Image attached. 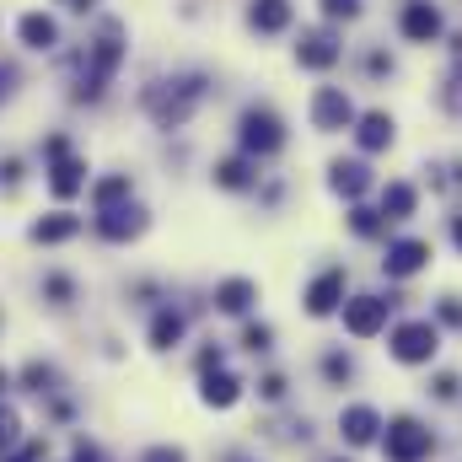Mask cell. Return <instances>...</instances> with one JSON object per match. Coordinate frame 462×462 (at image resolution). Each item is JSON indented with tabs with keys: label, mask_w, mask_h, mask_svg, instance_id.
I'll return each mask as SVG.
<instances>
[{
	"label": "cell",
	"mask_w": 462,
	"mask_h": 462,
	"mask_svg": "<svg viewBox=\"0 0 462 462\" xmlns=\"http://www.w3.org/2000/svg\"><path fill=\"white\" fill-rule=\"evenodd\" d=\"M236 145H242V156H253V162L274 156V151L285 145V118L274 114L269 103L242 108V118H236Z\"/></svg>",
	"instance_id": "cell-3"
},
{
	"label": "cell",
	"mask_w": 462,
	"mask_h": 462,
	"mask_svg": "<svg viewBox=\"0 0 462 462\" xmlns=\"http://www.w3.org/2000/svg\"><path fill=\"white\" fill-rule=\"evenodd\" d=\"M118 65H124V38H118V27H108L103 38H92L87 43V54H81V76H76V103H97L103 92H108V81L118 76Z\"/></svg>",
	"instance_id": "cell-2"
},
{
	"label": "cell",
	"mask_w": 462,
	"mask_h": 462,
	"mask_svg": "<svg viewBox=\"0 0 462 462\" xmlns=\"http://www.w3.org/2000/svg\"><path fill=\"white\" fill-rule=\"evenodd\" d=\"M436 318H441L447 328H462V301H457V296H447V301L436 307Z\"/></svg>",
	"instance_id": "cell-36"
},
{
	"label": "cell",
	"mask_w": 462,
	"mask_h": 462,
	"mask_svg": "<svg viewBox=\"0 0 462 462\" xmlns=\"http://www.w3.org/2000/svg\"><path fill=\"white\" fill-rule=\"evenodd\" d=\"M387 349H393V360H403V365H430L436 349H441V323L409 318V323H398V328L387 334Z\"/></svg>",
	"instance_id": "cell-4"
},
{
	"label": "cell",
	"mask_w": 462,
	"mask_h": 462,
	"mask_svg": "<svg viewBox=\"0 0 462 462\" xmlns=\"http://www.w3.org/2000/svg\"><path fill=\"white\" fill-rule=\"evenodd\" d=\"M452 242H457V253H462V216L452 221Z\"/></svg>",
	"instance_id": "cell-43"
},
{
	"label": "cell",
	"mask_w": 462,
	"mask_h": 462,
	"mask_svg": "<svg viewBox=\"0 0 462 462\" xmlns=\"http://www.w3.org/2000/svg\"><path fill=\"white\" fill-rule=\"evenodd\" d=\"M258 393H263L269 403H280V398H285V376H263V382H258Z\"/></svg>",
	"instance_id": "cell-37"
},
{
	"label": "cell",
	"mask_w": 462,
	"mask_h": 462,
	"mask_svg": "<svg viewBox=\"0 0 462 462\" xmlns=\"http://www.w3.org/2000/svg\"><path fill=\"white\" fill-rule=\"evenodd\" d=\"M382 430H387V436H382L387 462H425L430 452H436V436H430L414 414H398V420H387Z\"/></svg>",
	"instance_id": "cell-5"
},
{
	"label": "cell",
	"mask_w": 462,
	"mask_h": 462,
	"mask_svg": "<svg viewBox=\"0 0 462 462\" xmlns=\"http://www.w3.org/2000/svg\"><path fill=\"white\" fill-rule=\"evenodd\" d=\"M253 301H258V285L247 274H231V280L216 285V312H226V318H247Z\"/></svg>",
	"instance_id": "cell-17"
},
{
	"label": "cell",
	"mask_w": 462,
	"mask_h": 462,
	"mask_svg": "<svg viewBox=\"0 0 462 462\" xmlns=\"http://www.w3.org/2000/svg\"><path fill=\"white\" fill-rule=\"evenodd\" d=\"M183 334H189V318H183L178 307H162V312L151 318V328H145L151 349H172V345H183Z\"/></svg>",
	"instance_id": "cell-22"
},
{
	"label": "cell",
	"mask_w": 462,
	"mask_h": 462,
	"mask_svg": "<svg viewBox=\"0 0 462 462\" xmlns=\"http://www.w3.org/2000/svg\"><path fill=\"white\" fill-rule=\"evenodd\" d=\"M60 5H65V11H81V16H87V11H92L97 0H60Z\"/></svg>",
	"instance_id": "cell-42"
},
{
	"label": "cell",
	"mask_w": 462,
	"mask_h": 462,
	"mask_svg": "<svg viewBox=\"0 0 462 462\" xmlns=\"http://www.w3.org/2000/svg\"><path fill=\"white\" fill-rule=\"evenodd\" d=\"M355 140H360V151H387L393 140H398V124H393V114H360L355 118Z\"/></svg>",
	"instance_id": "cell-19"
},
{
	"label": "cell",
	"mask_w": 462,
	"mask_h": 462,
	"mask_svg": "<svg viewBox=\"0 0 462 462\" xmlns=\"http://www.w3.org/2000/svg\"><path fill=\"white\" fill-rule=\"evenodd\" d=\"M0 462H27V452H5Z\"/></svg>",
	"instance_id": "cell-44"
},
{
	"label": "cell",
	"mask_w": 462,
	"mask_h": 462,
	"mask_svg": "<svg viewBox=\"0 0 462 462\" xmlns=\"http://www.w3.org/2000/svg\"><path fill=\"white\" fill-rule=\"evenodd\" d=\"M43 296H49L54 307H70V301H76V280L54 269V274H43Z\"/></svg>",
	"instance_id": "cell-27"
},
{
	"label": "cell",
	"mask_w": 462,
	"mask_h": 462,
	"mask_svg": "<svg viewBox=\"0 0 462 462\" xmlns=\"http://www.w3.org/2000/svg\"><path fill=\"white\" fill-rule=\"evenodd\" d=\"M16 178H22V162H16V156H5V162H0V183H5V189H16Z\"/></svg>",
	"instance_id": "cell-39"
},
{
	"label": "cell",
	"mask_w": 462,
	"mask_h": 462,
	"mask_svg": "<svg viewBox=\"0 0 462 462\" xmlns=\"http://www.w3.org/2000/svg\"><path fill=\"white\" fill-rule=\"evenodd\" d=\"M247 27L263 32V38L285 32V27H291V0H253V5H247Z\"/></svg>",
	"instance_id": "cell-20"
},
{
	"label": "cell",
	"mask_w": 462,
	"mask_h": 462,
	"mask_svg": "<svg viewBox=\"0 0 462 462\" xmlns=\"http://www.w3.org/2000/svg\"><path fill=\"white\" fill-rule=\"evenodd\" d=\"M339 312H345V334H355V339H376V334L387 328L393 301H382V296H349Z\"/></svg>",
	"instance_id": "cell-7"
},
{
	"label": "cell",
	"mask_w": 462,
	"mask_h": 462,
	"mask_svg": "<svg viewBox=\"0 0 462 462\" xmlns=\"http://www.w3.org/2000/svg\"><path fill=\"white\" fill-rule=\"evenodd\" d=\"M253 183H258V162H253V156H226V162H216V189L242 194V189H253Z\"/></svg>",
	"instance_id": "cell-23"
},
{
	"label": "cell",
	"mask_w": 462,
	"mask_h": 462,
	"mask_svg": "<svg viewBox=\"0 0 462 462\" xmlns=\"http://www.w3.org/2000/svg\"><path fill=\"white\" fill-rule=\"evenodd\" d=\"M27 236L38 242V247H54V242H70V236H81V216H70V210H49V216H38Z\"/></svg>",
	"instance_id": "cell-18"
},
{
	"label": "cell",
	"mask_w": 462,
	"mask_h": 462,
	"mask_svg": "<svg viewBox=\"0 0 462 462\" xmlns=\"http://www.w3.org/2000/svg\"><path fill=\"white\" fill-rule=\"evenodd\" d=\"M43 172H49V194H54V199H76V194H87V156L65 151V156H54Z\"/></svg>",
	"instance_id": "cell-11"
},
{
	"label": "cell",
	"mask_w": 462,
	"mask_h": 462,
	"mask_svg": "<svg viewBox=\"0 0 462 462\" xmlns=\"http://www.w3.org/2000/svg\"><path fill=\"white\" fill-rule=\"evenodd\" d=\"M328 189H334L339 199H360V194L371 189V167H365V162H355V156L328 162Z\"/></svg>",
	"instance_id": "cell-16"
},
{
	"label": "cell",
	"mask_w": 462,
	"mask_h": 462,
	"mask_svg": "<svg viewBox=\"0 0 462 462\" xmlns=\"http://www.w3.org/2000/svg\"><path fill=\"white\" fill-rule=\"evenodd\" d=\"M145 226H151V216H145L134 199L118 205V210H97V236H103V242H134Z\"/></svg>",
	"instance_id": "cell-12"
},
{
	"label": "cell",
	"mask_w": 462,
	"mask_h": 462,
	"mask_svg": "<svg viewBox=\"0 0 462 462\" xmlns=\"http://www.w3.org/2000/svg\"><path fill=\"white\" fill-rule=\"evenodd\" d=\"M339 436H345L349 447H371L382 436V414L371 403H349L345 414H339Z\"/></svg>",
	"instance_id": "cell-15"
},
{
	"label": "cell",
	"mask_w": 462,
	"mask_h": 462,
	"mask_svg": "<svg viewBox=\"0 0 462 462\" xmlns=\"http://www.w3.org/2000/svg\"><path fill=\"white\" fill-rule=\"evenodd\" d=\"M318 5H323L328 22H355L360 16V0H318Z\"/></svg>",
	"instance_id": "cell-32"
},
{
	"label": "cell",
	"mask_w": 462,
	"mask_h": 462,
	"mask_svg": "<svg viewBox=\"0 0 462 462\" xmlns=\"http://www.w3.org/2000/svg\"><path fill=\"white\" fill-rule=\"evenodd\" d=\"M199 97H205V76H172V81H156V87H145V114L156 118V129H183L189 114L199 108Z\"/></svg>",
	"instance_id": "cell-1"
},
{
	"label": "cell",
	"mask_w": 462,
	"mask_h": 462,
	"mask_svg": "<svg viewBox=\"0 0 462 462\" xmlns=\"http://www.w3.org/2000/svg\"><path fill=\"white\" fill-rule=\"evenodd\" d=\"M457 376H436V398H457Z\"/></svg>",
	"instance_id": "cell-41"
},
{
	"label": "cell",
	"mask_w": 462,
	"mask_h": 462,
	"mask_svg": "<svg viewBox=\"0 0 462 462\" xmlns=\"http://www.w3.org/2000/svg\"><path fill=\"white\" fill-rule=\"evenodd\" d=\"M349 226H355V236H382V231H387V216H382V210L355 205V210H349Z\"/></svg>",
	"instance_id": "cell-28"
},
{
	"label": "cell",
	"mask_w": 462,
	"mask_h": 462,
	"mask_svg": "<svg viewBox=\"0 0 462 462\" xmlns=\"http://www.w3.org/2000/svg\"><path fill=\"white\" fill-rule=\"evenodd\" d=\"M65 151H70V140H65V134H49V140H43V162H54V156H65Z\"/></svg>",
	"instance_id": "cell-38"
},
{
	"label": "cell",
	"mask_w": 462,
	"mask_h": 462,
	"mask_svg": "<svg viewBox=\"0 0 462 462\" xmlns=\"http://www.w3.org/2000/svg\"><path fill=\"white\" fill-rule=\"evenodd\" d=\"M355 103H349L345 87H318L312 92V129H323V134H345L355 129Z\"/></svg>",
	"instance_id": "cell-6"
},
{
	"label": "cell",
	"mask_w": 462,
	"mask_h": 462,
	"mask_svg": "<svg viewBox=\"0 0 462 462\" xmlns=\"http://www.w3.org/2000/svg\"><path fill=\"white\" fill-rule=\"evenodd\" d=\"M16 81H22V70L0 60V103H11V97H16Z\"/></svg>",
	"instance_id": "cell-35"
},
{
	"label": "cell",
	"mask_w": 462,
	"mask_h": 462,
	"mask_svg": "<svg viewBox=\"0 0 462 462\" xmlns=\"http://www.w3.org/2000/svg\"><path fill=\"white\" fill-rule=\"evenodd\" d=\"M199 398H205V409H231L242 398V382L231 371H199Z\"/></svg>",
	"instance_id": "cell-21"
},
{
	"label": "cell",
	"mask_w": 462,
	"mask_h": 462,
	"mask_svg": "<svg viewBox=\"0 0 462 462\" xmlns=\"http://www.w3.org/2000/svg\"><path fill=\"white\" fill-rule=\"evenodd\" d=\"M339 54H345V43H339L334 27H312V32H301V43H296V65H301V70H334Z\"/></svg>",
	"instance_id": "cell-8"
},
{
	"label": "cell",
	"mask_w": 462,
	"mask_h": 462,
	"mask_svg": "<svg viewBox=\"0 0 462 462\" xmlns=\"http://www.w3.org/2000/svg\"><path fill=\"white\" fill-rule=\"evenodd\" d=\"M323 376H328V382H349V376H355V360L339 355V349H334V355H323Z\"/></svg>",
	"instance_id": "cell-31"
},
{
	"label": "cell",
	"mask_w": 462,
	"mask_h": 462,
	"mask_svg": "<svg viewBox=\"0 0 462 462\" xmlns=\"http://www.w3.org/2000/svg\"><path fill=\"white\" fill-rule=\"evenodd\" d=\"M425 263H430V242H425V236H398V242H387V258H382L387 280H414Z\"/></svg>",
	"instance_id": "cell-9"
},
{
	"label": "cell",
	"mask_w": 462,
	"mask_h": 462,
	"mask_svg": "<svg viewBox=\"0 0 462 462\" xmlns=\"http://www.w3.org/2000/svg\"><path fill=\"white\" fill-rule=\"evenodd\" d=\"M70 462H103V452H97L92 441H76V447H70Z\"/></svg>",
	"instance_id": "cell-40"
},
{
	"label": "cell",
	"mask_w": 462,
	"mask_h": 462,
	"mask_svg": "<svg viewBox=\"0 0 462 462\" xmlns=\"http://www.w3.org/2000/svg\"><path fill=\"white\" fill-rule=\"evenodd\" d=\"M441 27H447V22H441V11H436L430 0H409L403 16H398V32H403L409 43H436Z\"/></svg>",
	"instance_id": "cell-13"
},
{
	"label": "cell",
	"mask_w": 462,
	"mask_h": 462,
	"mask_svg": "<svg viewBox=\"0 0 462 462\" xmlns=\"http://www.w3.org/2000/svg\"><path fill=\"white\" fill-rule=\"evenodd\" d=\"M441 103H447V114L462 118V70H452V81L441 87Z\"/></svg>",
	"instance_id": "cell-33"
},
{
	"label": "cell",
	"mask_w": 462,
	"mask_h": 462,
	"mask_svg": "<svg viewBox=\"0 0 462 462\" xmlns=\"http://www.w3.org/2000/svg\"><path fill=\"white\" fill-rule=\"evenodd\" d=\"M16 38H22V49L49 54V49H60V22H54L49 11H27V16L16 22Z\"/></svg>",
	"instance_id": "cell-14"
},
{
	"label": "cell",
	"mask_w": 462,
	"mask_h": 462,
	"mask_svg": "<svg viewBox=\"0 0 462 462\" xmlns=\"http://www.w3.org/2000/svg\"><path fill=\"white\" fill-rule=\"evenodd\" d=\"M5 387H11V371H5V365H0V393H5Z\"/></svg>",
	"instance_id": "cell-45"
},
{
	"label": "cell",
	"mask_w": 462,
	"mask_h": 462,
	"mask_svg": "<svg viewBox=\"0 0 462 462\" xmlns=\"http://www.w3.org/2000/svg\"><path fill=\"white\" fill-rule=\"evenodd\" d=\"M414 205H420V189H414V183H387V189H382V216H387V221H409Z\"/></svg>",
	"instance_id": "cell-25"
},
{
	"label": "cell",
	"mask_w": 462,
	"mask_h": 462,
	"mask_svg": "<svg viewBox=\"0 0 462 462\" xmlns=\"http://www.w3.org/2000/svg\"><path fill=\"white\" fill-rule=\"evenodd\" d=\"M16 441H22V420H16V409H11V403H0V457H5Z\"/></svg>",
	"instance_id": "cell-29"
},
{
	"label": "cell",
	"mask_w": 462,
	"mask_h": 462,
	"mask_svg": "<svg viewBox=\"0 0 462 462\" xmlns=\"http://www.w3.org/2000/svg\"><path fill=\"white\" fill-rule=\"evenodd\" d=\"M242 345L253 349V355H263V349L274 345V328H269V323H247V328H242Z\"/></svg>",
	"instance_id": "cell-30"
},
{
	"label": "cell",
	"mask_w": 462,
	"mask_h": 462,
	"mask_svg": "<svg viewBox=\"0 0 462 462\" xmlns=\"http://www.w3.org/2000/svg\"><path fill=\"white\" fill-rule=\"evenodd\" d=\"M140 462H189V452H183V447H145Z\"/></svg>",
	"instance_id": "cell-34"
},
{
	"label": "cell",
	"mask_w": 462,
	"mask_h": 462,
	"mask_svg": "<svg viewBox=\"0 0 462 462\" xmlns=\"http://www.w3.org/2000/svg\"><path fill=\"white\" fill-rule=\"evenodd\" d=\"M129 199H134L129 172H108V178L92 183V210H118V205H129Z\"/></svg>",
	"instance_id": "cell-24"
},
{
	"label": "cell",
	"mask_w": 462,
	"mask_h": 462,
	"mask_svg": "<svg viewBox=\"0 0 462 462\" xmlns=\"http://www.w3.org/2000/svg\"><path fill=\"white\" fill-rule=\"evenodd\" d=\"M307 318H334L339 307H345V269L334 263V269H323L312 285H307Z\"/></svg>",
	"instance_id": "cell-10"
},
{
	"label": "cell",
	"mask_w": 462,
	"mask_h": 462,
	"mask_svg": "<svg viewBox=\"0 0 462 462\" xmlns=\"http://www.w3.org/2000/svg\"><path fill=\"white\" fill-rule=\"evenodd\" d=\"M22 387H27L32 398H54V393H60V371H54L49 360H27V365H22Z\"/></svg>",
	"instance_id": "cell-26"
}]
</instances>
